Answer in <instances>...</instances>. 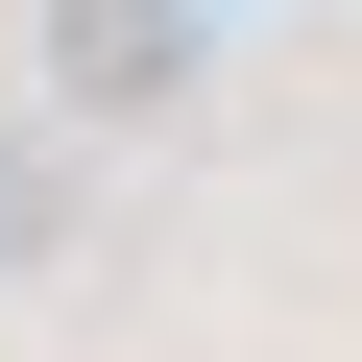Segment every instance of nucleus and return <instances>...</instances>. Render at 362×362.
<instances>
[{"label": "nucleus", "mask_w": 362, "mask_h": 362, "mask_svg": "<svg viewBox=\"0 0 362 362\" xmlns=\"http://www.w3.org/2000/svg\"><path fill=\"white\" fill-rule=\"evenodd\" d=\"M194 97V0H49V121H169Z\"/></svg>", "instance_id": "obj_1"}, {"label": "nucleus", "mask_w": 362, "mask_h": 362, "mask_svg": "<svg viewBox=\"0 0 362 362\" xmlns=\"http://www.w3.org/2000/svg\"><path fill=\"white\" fill-rule=\"evenodd\" d=\"M49 242H73V145H49V121H0V266H49Z\"/></svg>", "instance_id": "obj_2"}]
</instances>
